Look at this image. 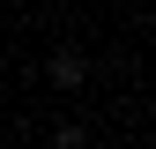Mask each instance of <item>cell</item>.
Returning <instances> with one entry per match:
<instances>
[{
	"mask_svg": "<svg viewBox=\"0 0 156 149\" xmlns=\"http://www.w3.org/2000/svg\"><path fill=\"white\" fill-rule=\"evenodd\" d=\"M82 74H89V60H82L74 45H60V52L45 60V82H52V89H82Z\"/></svg>",
	"mask_w": 156,
	"mask_h": 149,
	"instance_id": "1",
	"label": "cell"
},
{
	"mask_svg": "<svg viewBox=\"0 0 156 149\" xmlns=\"http://www.w3.org/2000/svg\"><path fill=\"white\" fill-rule=\"evenodd\" d=\"M52 149H89V134H82V119H60V127H52Z\"/></svg>",
	"mask_w": 156,
	"mask_h": 149,
	"instance_id": "2",
	"label": "cell"
}]
</instances>
